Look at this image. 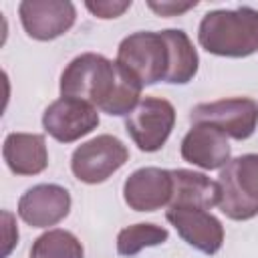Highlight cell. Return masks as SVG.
<instances>
[{"label": "cell", "instance_id": "6da1fadb", "mask_svg": "<svg viewBox=\"0 0 258 258\" xmlns=\"http://www.w3.org/2000/svg\"><path fill=\"white\" fill-rule=\"evenodd\" d=\"M143 85L117 60L97 52L75 56L60 75V95L81 99L111 117L129 115L141 101Z\"/></svg>", "mask_w": 258, "mask_h": 258}, {"label": "cell", "instance_id": "7a4b0ae2", "mask_svg": "<svg viewBox=\"0 0 258 258\" xmlns=\"http://www.w3.org/2000/svg\"><path fill=\"white\" fill-rule=\"evenodd\" d=\"M198 42L216 56L244 58L258 52V10L240 6L206 12L198 26Z\"/></svg>", "mask_w": 258, "mask_h": 258}, {"label": "cell", "instance_id": "3957f363", "mask_svg": "<svg viewBox=\"0 0 258 258\" xmlns=\"http://www.w3.org/2000/svg\"><path fill=\"white\" fill-rule=\"evenodd\" d=\"M218 208L230 220H252L258 216V153L230 159L216 179Z\"/></svg>", "mask_w": 258, "mask_h": 258}, {"label": "cell", "instance_id": "277c9868", "mask_svg": "<svg viewBox=\"0 0 258 258\" xmlns=\"http://www.w3.org/2000/svg\"><path fill=\"white\" fill-rule=\"evenodd\" d=\"M117 62L143 87L165 81L169 75L171 54L163 30H139L125 36L117 48Z\"/></svg>", "mask_w": 258, "mask_h": 258}, {"label": "cell", "instance_id": "5b68a950", "mask_svg": "<svg viewBox=\"0 0 258 258\" xmlns=\"http://www.w3.org/2000/svg\"><path fill=\"white\" fill-rule=\"evenodd\" d=\"M129 159L127 145L109 133L97 135L81 143L71 155L73 175L89 185L107 181L117 169H121Z\"/></svg>", "mask_w": 258, "mask_h": 258}, {"label": "cell", "instance_id": "8992f818", "mask_svg": "<svg viewBox=\"0 0 258 258\" xmlns=\"http://www.w3.org/2000/svg\"><path fill=\"white\" fill-rule=\"evenodd\" d=\"M173 125L175 109L167 99L161 97H143L125 119V131L145 153L159 151L171 135Z\"/></svg>", "mask_w": 258, "mask_h": 258}, {"label": "cell", "instance_id": "52a82bcc", "mask_svg": "<svg viewBox=\"0 0 258 258\" xmlns=\"http://www.w3.org/2000/svg\"><path fill=\"white\" fill-rule=\"evenodd\" d=\"M189 121L218 127L232 139H248L258 127V103L250 97H230L212 103H200L191 109Z\"/></svg>", "mask_w": 258, "mask_h": 258}, {"label": "cell", "instance_id": "ba28073f", "mask_svg": "<svg viewBox=\"0 0 258 258\" xmlns=\"http://www.w3.org/2000/svg\"><path fill=\"white\" fill-rule=\"evenodd\" d=\"M165 218L185 244L208 256L216 254L224 246V226L210 210L194 206H167Z\"/></svg>", "mask_w": 258, "mask_h": 258}, {"label": "cell", "instance_id": "9c48e42d", "mask_svg": "<svg viewBox=\"0 0 258 258\" xmlns=\"http://www.w3.org/2000/svg\"><path fill=\"white\" fill-rule=\"evenodd\" d=\"M18 16L24 32L34 40H54L75 24L77 10L69 0H22Z\"/></svg>", "mask_w": 258, "mask_h": 258}, {"label": "cell", "instance_id": "30bf717a", "mask_svg": "<svg viewBox=\"0 0 258 258\" xmlns=\"http://www.w3.org/2000/svg\"><path fill=\"white\" fill-rule=\"evenodd\" d=\"M97 107L73 97H60L52 101L42 113L44 131L60 143H73L89 135L93 129H97Z\"/></svg>", "mask_w": 258, "mask_h": 258}, {"label": "cell", "instance_id": "8fae6325", "mask_svg": "<svg viewBox=\"0 0 258 258\" xmlns=\"http://www.w3.org/2000/svg\"><path fill=\"white\" fill-rule=\"evenodd\" d=\"M71 212V194L56 183L28 187L18 200V216L30 228L56 226Z\"/></svg>", "mask_w": 258, "mask_h": 258}, {"label": "cell", "instance_id": "7c38bea8", "mask_svg": "<svg viewBox=\"0 0 258 258\" xmlns=\"http://www.w3.org/2000/svg\"><path fill=\"white\" fill-rule=\"evenodd\" d=\"M173 194L171 169L139 167L123 183L125 204L135 212H155L169 206Z\"/></svg>", "mask_w": 258, "mask_h": 258}, {"label": "cell", "instance_id": "4fadbf2b", "mask_svg": "<svg viewBox=\"0 0 258 258\" xmlns=\"http://www.w3.org/2000/svg\"><path fill=\"white\" fill-rule=\"evenodd\" d=\"M228 135L208 123H196L181 139V157L202 169H222L230 161Z\"/></svg>", "mask_w": 258, "mask_h": 258}, {"label": "cell", "instance_id": "5bb4252c", "mask_svg": "<svg viewBox=\"0 0 258 258\" xmlns=\"http://www.w3.org/2000/svg\"><path fill=\"white\" fill-rule=\"evenodd\" d=\"M2 157L16 175H38L48 165V149L40 133H8L2 145Z\"/></svg>", "mask_w": 258, "mask_h": 258}, {"label": "cell", "instance_id": "9a60e30c", "mask_svg": "<svg viewBox=\"0 0 258 258\" xmlns=\"http://www.w3.org/2000/svg\"><path fill=\"white\" fill-rule=\"evenodd\" d=\"M173 194L169 206H194L212 210L218 206V183L194 169H171Z\"/></svg>", "mask_w": 258, "mask_h": 258}, {"label": "cell", "instance_id": "2e32d148", "mask_svg": "<svg viewBox=\"0 0 258 258\" xmlns=\"http://www.w3.org/2000/svg\"><path fill=\"white\" fill-rule=\"evenodd\" d=\"M167 44H169V54H171V64H169V75L165 83L171 85H185L189 83L196 73H198V52L189 40V36L181 28H167L163 30Z\"/></svg>", "mask_w": 258, "mask_h": 258}, {"label": "cell", "instance_id": "e0dca14e", "mask_svg": "<svg viewBox=\"0 0 258 258\" xmlns=\"http://www.w3.org/2000/svg\"><path fill=\"white\" fill-rule=\"evenodd\" d=\"M85 250L79 238L69 230H48L40 234L30 248V258H83Z\"/></svg>", "mask_w": 258, "mask_h": 258}, {"label": "cell", "instance_id": "ac0fdd59", "mask_svg": "<svg viewBox=\"0 0 258 258\" xmlns=\"http://www.w3.org/2000/svg\"><path fill=\"white\" fill-rule=\"evenodd\" d=\"M167 238H169L167 228H161L151 222H139V224L123 228L117 234V252L121 256L131 258L139 254L143 248H151V246H159L167 242Z\"/></svg>", "mask_w": 258, "mask_h": 258}, {"label": "cell", "instance_id": "d6986e66", "mask_svg": "<svg viewBox=\"0 0 258 258\" xmlns=\"http://www.w3.org/2000/svg\"><path fill=\"white\" fill-rule=\"evenodd\" d=\"M85 6L97 18H117L131 6V0H97V2H85Z\"/></svg>", "mask_w": 258, "mask_h": 258}, {"label": "cell", "instance_id": "ffe728a7", "mask_svg": "<svg viewBox=\"0 0 258 258\" xmlns=\"http://www.w3.org/2000/svg\"><path fill=\"white\" fill-rule=\"evenodd\" d=\"M198 4V0H194V2H147V6L151 8V10H155L157 14H161V16H177V14H181V12H185V10H189V8H194Z\"/></svg>", "mask_w": 258, "mask_h": 258}, {"label": "cell", "instance_id": "44dd1931", "mask_svg": "<svg viewBox=\"0 0 258 258\" xmlns=\"http://www.w3.org/2000/svg\"><path fill=\"white\" fill-rule=\"evenodd\" d=\"M2 218H4V250H2V258H6L10 254V250L14 248V244L18 242V230L16 226L12 224V214L10 212H2Z\"/></svg>", "mask_w": 258, "mask_h": 258}]
</instances>
